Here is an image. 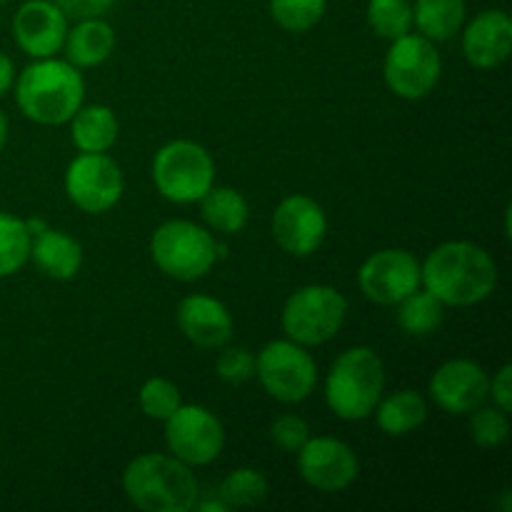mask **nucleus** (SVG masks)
<instances>
[{
	"label": "nucleus",
	"mask_w": 512,
	"mask_h": 512,
	"mask_svg": "<svg viewBox=\"0 0 512 512\" xmlns=\"http://www.w3.org/2000/svg\"><path fill=\"white\" fill-rule=\"evenodd\" d=\"M270 440L278 445L283 453H298L310 440V425L300 415L285 413L278 415L270 425Z\"/></svg>",
	"instance_id": "2f4dec72"
},
{
	"label": "nucleus",
	"mask_w": 512,
	"mask_h": 512,
	"mask_svg": "<svg viewBox=\"0 0 512 512\" xmlns=\"http://www.w3.org/2000/svg\"><path fill=\"white\" fill-rule=\"evenodd\" d=\"M85 98V80L80 68L68 60H33L15 75V103L20 113L38 125H65Z\"/></svg>",
	"instance_id": "f03ea898"
},
{
	"label": "nucleus",
	"mask_w": 512,
	"mask_h": 512,
	"mask_svg": "<svg viewBox=\"0 0 512 512\" xmlns=\"http://www.w3.org/2000/svg\"><path fill=\"white\" fill-rule=\"evenodd\" d=\"M328 0H270V15L288 33H305L325 15Z\"/></svg>",
	"instance_id": "c85d7f7f"
},
{
	"label": "nucleus",
	"mask_w": 512,
	"mask_h": 512,
	"mask_svg": "<svg viewBox=\"0 0 512 512\" xmlns=\"http://www.w3.org/2000/svg\"><path fill=\"white\" fill-rule=\"evenodd\" d=\"M385 390V365L368 345L343 350L325 378V403L340 420H365L373 415Z\"/></svg>",
	"instance_id": "20e7f679"
},
{
	"label": "nucleus",
	"mask_w": 512,
	"mask_h": 512,
	"mask_svg": "<svg viewBox=\"0 0 512 512\" xmlns=\"http://www.w3.org/2000/svg\"><path fill=\"white\" fill-rule=\"evenodd\" d=\"M420 285L443 305L468 308L488 300L498 288V265L490 253L468 240L438 245L420 265Z\"/></svg>",
	"instance_id": "f257e3e1"
},
{
	"label": "nucleus",
	"mask_w": 512,
	"mask_h": 512,
	"mask_svg": "<svg viewBox=\"0 0 512 512\" xmlns=\"http://www.w3.org/2000/svg\"><path fill=\"white\" fill-rule=\"evenodd\" d=\"M358 285L375 305H398L420 288L418 258L403 248L378 250L360 265Z\"/></svg>",
	"instance_id": "f8f14e48"
},
{
	"label": "nucleus",
	"mask_w": 512,
	"mask_h": 512,
	"mask_svg": "<svg viewBox=\"0 0 512 512\" xmlns=\"http://www.w3.org/2000/svg\"><path fill=\"white\" fill-rule=\"evenodd\" d=\"M215 373L228 385L248 383L255 378V355L245 348H225L215 363Z\"/></svg>",
	"instance_id": "473e14b6"
},
{
	"label": "nucleus",
	"mask_w": 512,
	"mask_h": 512,
	"mask_svg": "<svg viewBox=\"0 0 512 512\" xmlns=\"http://www.w3.org/2000/svg\"><path fill=\"white\" fill-rule=\"evenodd\" d=\"M490 398L500 410L510 413L512 410V365L505 363L490 380Z\"/></svg>",
	"instance_id": "f704fd0d"
},
{
	"label": "nucleus",
	"mask_w": 512,
	"mask_h": 512,
	"mask_svg": "<svg viewBox=\"0 0 512 512\" xmlns=\"http://www.w3.org/2000/svg\"><path fill=\"white\" fill-rule=\"evenodd\" d=\"M153 183L170 203H198L215 185L213 155L193 140L165 143L153 158Z\"/></svg>",
	"instance_id": "39448f33"
},
{
	"label": "nucleus",
	"mask_w": 512,
	"mask_h": 512,
	"mask_svg": "<svg viewBox=\"0 0 512 512\" xmlns=\"http://www.w3.org/2000/svg\"><path fill=\"white\" fill-rule=\"evenodd\" d=\"M175 320L180 333L203 350L225 348L233 338V318L228 308L210 295L195 293L180 300Z\"/></svg>",
	"instance_id": "a211bd4d"
},
{
	"label": "nucleus",
	"mask_w": 512,
	"mask_h": 512,
	"mask_svg": "<svg viewBox=\"0 0 512 512\" xmlns=\"http://www.w3.org/2000/svg\"><path fill=\"white\" fill-rule=\"evenodd\" d=\"M295 455L300 478L320 493H340L358 480V455L338 438H310Z\"/></svg>",
	"instance_id": "ddd939ff"
},
{
	"label": "nucleus",
	"mask_w": 512,
	"mask_h": 512,
	"mask_svg": "<svg viewBox=\"0 0 512 512\" xmlns=\"http://www.w3.org/2000/svg\"><path fill=\"white\" fill-rule=\"evenodd\" d=\"M200 203V215H203L205 225L215 233L235 235L248 225L250 208L248 200L240 190L235 188H210Z\"/></svg>",
	"instance_id": "5701e85b"
},
{
	"label": "nucleus",
	"mask_w": 512,
	"mask_h": 512,
	"mask_svg": "<svg viewBox=\"0 0 512 512\" xmlns=\"http://www.w3.org/2000/svg\"><path fill=\"white\" fill-rule=\"evenodd\" d=\"M445 305L430 290H413L398 303V325L408 335L425 338L443 325Z\"/></svg>",
	"instance_id": "393cba45"
},
{
	"label": "nucleus",
	"mask_w": 512,
	"mask_h": 512,
	"mask_svg": "<svg viewBox=\"0 0 512 512\" xmlns=\"http://www.w3.org/2000/svg\"><path fill=\"white\" fill-rule=\"evenodd\" d=\"M123 490L145 512H188L198 503V480L190 465L173 455L145 453L123 470Z\"/></svg>",
	"instance_id": "7ed1b4c3"
},
{
	"label": "nucleus",
	"mask_w": 512,
	"mask_h": 512,
	"mask_svg": "<svg viewBox=\"0 0 512 512\" xmlns=\"http://www.w3.org/2000/svg\"><path fill=\"white\" fill-rule=\"evenodd\" d=\"M165 443L173 458L183 460L190 468L210 465L223 453L225 430L213 410L203 405H180L165 420Z\"/></svg>",
	"instance_id": "9b49d317"
},
{
	"label": "nucleus",
	"mask_w": 512,
	"mask_h": 512,
	"mask_svg": "<svg viewBox=\"0 0 512 512\" xmlns=\"http://www.w3.org/2000/svg\"><path fill=\"white\" fill-rule=\"evenodd\" d=\"M30 240L25 220L0 210V280L23 270L30 260Z\"/></svg>",
	"instance_id": "a878e982"
},
{
	"label": "nucleus",
	"mask_w": 512,
	"mask_h": 512,
	"mask_svg": "<svg viewBox=\"0 0 512 512\" xmlns=\"http://www.w3.org/2000/svg\"><path fill=\"white\" fill-rule=\"evenodd\" d=\"M68 123L80 153H108L118 140V118L108 105H80Z\"/></svg>",
	"instance_id": "412c9836"
},
{
	"label": "nucleus",
	"mask_w": 512,
	"mask_h": 512,
	"mask_svg": "<svg viewBox=\"0 0 512 512\" xmlns=\"http://www.w3.org/2000/svg\"><path fill=\"white\" fill-rule=\"evenodd\" d=\"M345 313L348 300L340 290L330 285H305L285 300L280 323L288 340L303 348H315L338 335L345 323Z\"/></svg>",
	"instance_id": "0eeeda50"
},
{
	"label": "nucleus",
	"mask_w": 512,
	"mask_h": 512,
	"mask_svg": "<svg viewBox=\"0 0 512 512\" xmlns=\"http://www.w3.org/2000/svg\"><path fill=\"white\" fill-rule=\"evenodd\" d=\"M463 53L473 68L503 65L512 53V20L505 10H483L463 30Z\"/></svg>",
	"instance_id": "f3484780"
},
{
	"label": "nucleus",
	"mask_w": 512,
	"mask_h": 512,
	"mask_svg": "<svg viewBox=\"0 0 512 512\" xmlns=\"http://www.w3.org/2000/svg\"><path fill=\"white\" fill-rule=\"evenodd\" d=\"M430 395L445 413L470 415L490 398V375L468 358L448 360L430 378Z\"/></svg>",
	"instance_id": "2eb2a0df"
},
{
	"label": "nucleus",
	"mask_w": 512,
	"mask_h": 512,
	"mask_svg": "<svg viewBox=\"0 0 512 512\" xmlns=\"http://www.w3.org/2000/svg\"><path fill=\"white\" fill-rule=\"evenodd\" d=\"M5 143H8V120H5L3 110H0V153H3Z\"/></svg>",
	"instance_id": "e433bc0d"
},
{
	"label": "nucleus",
	"mask_w": 512,
	"mask_h": 512,
	"mask_svg": "<svg viewBox=\"0 0 512 512\" xmlns=\"http://www.w3.org/2000/svg\"><path fill=\"white\" fill-rule=\"evenodd\" d=\"M270 493L268 478H265L260 470L253 468H238L230 475H225V480L218 488V498L223 500L230 508H255V505L263 503Z\"/></svg>",
	"instance_id": "bb28decb"
},
{
	"label": "nucleus",
	"mask_w": 512,
	"mask_h": 512,
	"mask_svg": "<svg viewBox=\"0 0 512 512\" xmlns=\"http://www.w3.org/2000/svg\"><path fill=\"white\" fill-rule=\"evenodd\" d=\"M150 253L168 278L193 283L218 263V240L190 220H168L153 233Z\"/></svg>",
	"instance_id": "423d86ee"
},
{
	"label": "nucleus",
	"mask_w": 512,
	"mask_h": 512,
	"mask_svg": "<svg viewBox=\"0 0 512 512\" xmlns=\"http://www.w3.org/2000/svg\"><path fill=\"white\" fill-rule=\"evenodd\" d=\"M30 260L45 278L73 280L83 265V248L73 235L45 228L30 240Z\"/></svg>",
	"instance_id": "6ab92c4d"
},
{
	"label": "nucleus",
	"mask_w": 512,
	"mask_h": 512,
	"mask_svg": "<svg viewBox=\"0 0 512 512\" xmlns=\"http://www.w3.org/2000/svg\"><path fill=\"white\" fill-rule=\"evenodd\" d=\"M465 23V0H415L413 25L433 43L450 40Z\"/></svg>",
	"instance_id": "b1692460"
},
{
	"label": "nucleus",
	"mask_w": 512,
	"mask_h": 512,
	"mask_svg": "<svg viewBox=\"0 0 512 512\" xmlns=\"http://www.w3.org/2000/svg\"><path fill=\"white\" fill-rule=\"evenodd\" d=\"M255 375L273 400L285 405L303 403L318 383V365L303 345L273 340L255 355Z\"/></svg>",
	"instance_id": "6e6552de"
},
{
	"label": "nucleus",
	"mask_w": 512,
	"mask_h": 512,
	"mask_svg": "<svg viewBox=\"0 0 512 512\" xmlns=\"http://www.w3.org/2000/svg\"><path fill=\"white\" fill-rule=\"evenodd\" d=\"M123 190V170L105 153H80L65 170V195L83 213H108L120 203Z\"/></svg>",
	"instance_id": "9d476101"
},
{
	"label": "nucleus",
	"mask_w": 512,
	"mask_h": 512,
	"mask_svg": "<svg viewBox=\"0 0 512 512\" xmlns=\"http://www.w3.org/2000/svg\"><path fill=\"white\" fill-rule=\"evenodd\" d=\"M68 20H88V18H103L115 0H53Z\"/></svg>",
	"instance_id": "72a5a7b5"
},
{
	"label": "nucleus",
	"mask_w": 512,
	"mask_h": 512,
	"mask_svg": "<svg viewBox=\"0 0 512 512\" xmlns=\"http://www.w3.org/2000/svg\"><path fill=\"white\" fill-rule=\"evenodd\" d=\"M368 25L385 40H398L413 30L410 0H368Z\"/></svg>",
	"instance_id": "cd10ccee"
},
{
	"label": "nucleus",
	"mask_w": 512,
	"mask_h": 512,
	"mask_svg": "<svg viewBox=\"0 0 512 512\" xmlns=\"http://www.w3.org/2000/svg\"><path fill=\"white\" fill-rule=\"evenodd\" d=\"M373 413L375 420H378V428L385 435L403 438V435L423 428V423L428 420V403L415 390H395L388 398H380Z\"/></svg>",
	"instance_id": "4be33fe9"
},
{
	"label": "nucleus",
	"mask_w": 512,
	"mask_h": 512,
	"mask_svg": "<svg viewBox=\"0 0 512 512\" xmlns=\"http://www.w3.org/2000/svg\"><path fill=\"white\" fill-rule=\"evenodd\" d=\"M65 60L75 68H98L113 55L115 30L103 18L75 20L65 35Z\"/></svg>",
	"instance_id": "aec40b11"
},
{
	"label": "nucleus",
	"mask_w": 512,
	"mask_h": 512,
	"mask_svg": "<svg viewBox=\"0 0 512 512\" xmlns=\"http://www.w3.org/2000/svg\"><path fill=\"white\" fill-rule=\"evenodd\" d=\"M15 85V63L8 53L0 50V98Z\"/></svg>",
	"instance_id": "c9c22d12"
},
{
	"label": "nucleus",
	"mask_w": 512,
	"mask_h": 512,
	"mask_svg": "<svg viewBox=\"0 0 512 512\" xmlns=\"http://www.w3.org/2000/svg\"><path fill=\"white\" fill-rule=\"evenodd\" d=\"M443 60L433 40L425 35L408 33L390 40V50L383 63L385 85L403 100H423L438 85Z\"/></svg>",
	"instance_id": "1a4fd4ad"
},
{
	"label": "nucleus",
	"mask_w": 512,
	"mask_h": 512,
	"mask_svg": "<svg viewBox=\"0 0 512 512\" xmlns=\"http://www.w3.org/2000/svg\"><path fill=\"white\" fill-rule=\"evenodd\" d=\"M68 18L53 0H25L13 15V38L33 60L53 58L63 50Z\"/></svg>",
	"instance_id": "dca6fc26"
},
{
	"label": "nucleus",
	"mask_w": 512,
	"mask_h": 512,
	"mask_svg": "<svg viewBox=\"0 0 512 512\" xmlns=\"http://www.w3.org/2000/svg\"><path fill=\"white\" fill-rule=\"evenodd\" d=\"M138 403L145 418L163 420L165 423L183 405V400H180V390L173 380L148 378L143 383V388H140Z\"/></svg>",
	"instance_id": "c756f323"
},
{
	"label": "nucleus",
	"mask_w": 512,
	"mask_h": 512,
	"mask_svg": "<svg viewBox=\"0 0 512 512\" xmlns=\"http://www.w3.org/2000/svg\"><path fill=\"white\" fill-rule=\"evenodd\" d=\"M470 438H473V443L480 445V448H498V445L508 443V413L500 410L498 405H493V408L480 405L478 410H473V418H470Z\"/></svg>",
	"instance_id": "7c9ffc66"
},
{
	"label": "nucleus",
	"mask_w": 512,
	"mask_h": 512,
	"mask_svg": "<svg viewBox=\"0 0 512 512\" xmlns=\"http://www.w3.org/2000/svg\"><path fill=\"white\" fill-rule=\"evenodd\" d=\"M328 218L320 203L308 195H288L273 213V238L285 253L308 258L323 245Z\"/></svg>",
	"instance_id": "4468645a"
},
{
	"label": "nucleus",
	"mask_w": 512,
	"mask_h": 512,
	"mask_svg": "<svg viewBox=\"0 0 512 512\" xmlns=\"http://www.w3.org/2000/svg\"><path fill=\"white\" fill-rule=\"evenodd\" d=\"M5 3H10V0H0V5H5Z\"/></svg>",
	"instance_id": "4c0bfd02"
}]
</instances>
